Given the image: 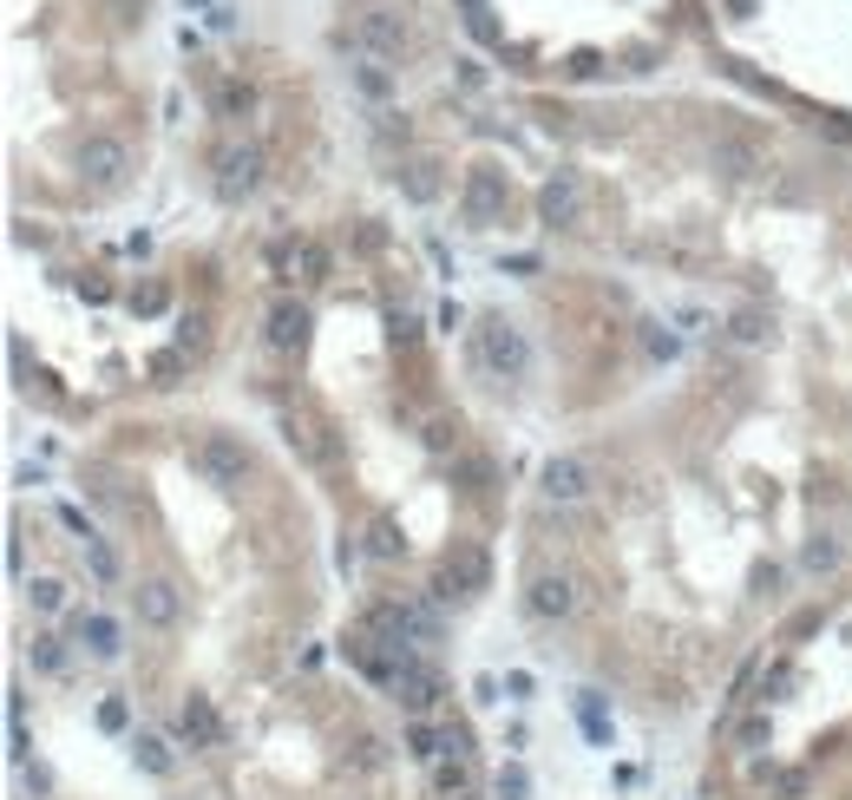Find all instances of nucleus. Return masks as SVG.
Returning <instances> with one entry per match:
<instances>
[{"instance_id":"1","label":"nucleus","mask_w":852,"mask_h":800,"mask_svg":"<svg viewBox=\"0 0 852 800\" xmlns=\"http://www.w3.org/2000/svg\"><path fill=\"white\" fill-rule=\"evenodd\" d=\"M473 355H479V367L498 374V381H525V374H531V342H525V328H511L505 315H479Z\"/></svg>"},{"instance_id":"2","label":"nucleus","mask_w":852,"mask_h":800,"mask_svg":"<svg viewBox=\"0 0 852 800\" xmlns=\"http://www.w3.org/2000/svg\"><path fill=\"white\" fill-rule=\"evenodd\" d=\"M211 178H216V198L223 204H243V198H256L263 191V151L256 145H216L211 151Z\"/></svg>"},{"instance_id":"3","label":"nucleus","mask_w":852,"mask_h":800,"mask_svg":"<svg viewBox=\"0 0 852 800\" xmlns=\"http://www.w3.org/2000/svg\"><path fill=\"white\" fill-rule=\"evenodd\" d=\"M348 47H355L361 60H394L407 47V20L394 7H367L355 27H348Z\"/></svg>"},{"instance_id":"4","label":"nucleus","mask_w":852,"mask_h":800,"mask_svg":"<svg viewBox=\"0 0 852 800\" xmlns=\"http://www.w3.org/2000/svg\"><path fill=\"white\" fill-rule=\"evenodd\" d=\"M590 486H597V473H590V459H577V453H551V459H545V473H538V493H545L551 506H577V499H590Z\"/></svg>"},{"instance_id":"5","label":"nucleus","mask_w":852,"mask_h":800,"mask_svg":"<svg viewBox=\"0 0 852 800\" xmlns=\"http://www.w3.org/2000/svg\"><path fill=\"white\" fill-rule=\"evenodd\" d=\"M191 466H197L211 486H243L250 453H243V439H230V434H204L197 439V453H191Z\"/></svg>"},{"instance_id":"6","label":"nucleus","mask_w":852,"mask_h":800,"mask_svg":"<svg viewBox=\"0 0 852 800\" xmlns=\"http://www.w3.org/2000/svg\"><path fill=\"white\" fill-rule=\"evenodd\" d=\"M125 171H132V151H125V139H105V132L79 139V178H85V184L112 191V184H119Z\"/></svg>"},{"instance_id":"7","label":"nucleus","mask_w":852,"mask_h":800,"mask_svg":"<svg viewBox=\"0 0 852 800\" xmlns=\"http://www.w3.org/2000/svg\"><path fill=\"white\" fill-rule=\"evenodd\" d=\"M486 578H493V565H486V551L479 545H453L446 551V565H439V597H479L486 590Z\"/></svg>"},{"instance_id":"8","label":"nucleus","mask_w":852,"mask_h":800,"mask_svg":"<svg viewBox=\"0 0 852 800\" xmlns=\"http://www.w3.org/2000/svg\"><path fill=\"white\" fill-rule=\"evenodd\" d=\"M538 217L551 223V230H577V223H584V178H577V171H551V178H545Z\"/></svg>"},{"instance_id":"9","label":"nucleus","mask_w":852,"mask_h":800,"mask_svg":"<svg viewBox=\"0 0 852 800\" xmlns=\"http://www.w3.org/2000/svg\"><path fill=\"white\" fill-rule=\"evenodd\" d=\"M525 610L538 624H565V617H577V584L565 571H538V578L525 584Z\"/></svg>"},{"instance_id":"10","label":"nucleus","mask_w":852,"mask_h":800,"mask_svg":"<svg viewBox=\"0 0 852 800\" xmlns=\"http://www.w3.org/2000/svg\"><path fill=\"white\" fill-rule=\"evenodd\" d=\"M394 696H400L414 716H426V709L439 702V669H433L426 656H400V669H394Z\"/></svg>"},{"instance_id":"11","label":"nucleus","mask_w":852,"mask_h":800,"mask_svg":"<svg viewBox=\"0 0 852 800\" xmlns=\"http://www.w3.org/2000/svg\"><path fill=\"white\" fill-rule=\"evenodd\" d=\"M263 342L276 348V355H295L302 342H308V308L283 295V302H270V322H263Z\"/></svg>"},{"instance_id":"12","label":"nucleus","mask_w":852,"mask_h":800,"mask_svg":"<svg viewBox=\"0 0 852 800\" xmlns=\"http://www.w3.org/2000/svg\"><path fill=\"white\" fill-rule=\"evenodd\" d=\"M132 610H139V624H151V630H171L178 610H184V597H178L171 578H144L139 590H132Z\"/></svg>"},{"instance_id":"13","label":"nucleus","mask_w":852,"mask_h":800,"mask_svg":"<svg viewBox=\"0 0 852 800\" xmlns=\"http://www.w3.org/2000/svg\"><path fill=\"white\" fill-rule=\"evenodd\" d=\"M498 211H505V178H498L493 164H479L466 178V223H493Z\"/></svg>"},{"instance_id":"14","label":"nucleus","mask_w":852,"mask_h":800,"mask_svg":"<svg viewBox=\"0 0 852 800\" xmlns=\"http://www.w3.org/2000/svg\"><path fill=\"white\" fill-rule=\"evenodd\" d=\"M394 178H400V198L407 204H433L439 198V158H407Z\"/></svg>"},{"instance_id":"15","label":"nucleus","mask_w":852,"mask_h":800,"mask_svg":"<svg viewBox=\"0 0 852 800\" xmlns=\"http://www.w3.org/2000/svg\"><path fill=\"white\" fill-rule=\"evenodd\" d=\"M184 741H191V748H216V741H223V722H216V709L211 702H204V696H191V702H184Z\"/></svg>"},{"instance_id":"16","label":"nucleus","mask_w":852,"mask_h":800,"mask_svg":"<svg viewBox=\"0 0 852 800\" xmlns=\"http://www.w3.org/2000/svg\"><path fill=\"white\" fill-rule=\"evenodd\" d=\"M79 644H85V650L99 656V662H112V656L125 650L119 624H112V617H99V610H92V617H79Z\"/></svg>"},{"instance_id":"17","label":"nucleus","mask_w":852,"mask_h":800,"mask_svg":"<svg viewBox=\"0 0 852 800\" xmlns=\"http://www.w3.org/2000/svg\"><path fill=\"white\" fill-rule=\"evenodd\" d=\"M840 538H826V531H813L807 545H800V571H813V578H826V571H840Z\"/></svg>"},{"instance_id":"18","label":"nucleus","mask_w":852,"mask_h":800,"mask_svg":"<svg viewBox=\"0 0 852 800\" xmlns=\"http://www.w3.org/2000/svg\"><path fill=\"white\" fill-rule=\"evenodd\" d=\"M728 335H734L741 348H761V342L774 335V322H768V308H754V302H748V308H734V322H728Z\"/></svg>"},{"instance_id":"19","label":"nucleus","mask_w":852,"mask_h":800,"mask_svg":"<svg viewBox=\"0 0 852 800\" xmlns=\"http://www.w3.org/2000/svg\"><path fill=\"white\" fill-rule=\"evenodd\" d=\"M400 551H407V538H400V525H394V518H374V525H367V558H381V565H394Z\"/></svg>"},{"instance_id":"20","label":"nucleus","mask_w":852,"mask_h":800,"mask_svg":"<svg viewBox=\"0 0 852 800\" xmlns=\"http://www.w3.org/2000/svg\"><path fill=\"white\" fill-rule=\"evenodd\" d=\"M132 755H139V768H144V774H158V781H164V774L178 768V761H171V748H164L158 735H132Z\"/></svg>"},{"instance_id":"21","label":"nucleus","mask_w":852,"mask_h":800,"mask_svg":"<svg viewBox=\"0 0 852 800\" xmlns=\"http://www.w3.org/2000/svg\"><path fill=\"white\" fill-rule=\"evenodd\" d=\"M79 545H85V565H92V578H99V584H119V551H112L99 531H92V538H79Z\"/></svg>"},{"instance_id":"22","label":"nucleus","mask_w":852,"mask_h":800,"mask_svg":"<svg viewBox=\"0 0 852 800\" xmlns=\"http://www.w3.org/2000/svg\"><path fill=\"white\" fill-rule=\"evenodd\" d=\"M714 164H721L728 178H754V151L741 145V139H714Z\"/></svg>"},{"instance_id":"23","label":"nucleus","mask_w":852,"mask_h":800,"mask_svg":"<svg viewBox=\"0 0 852 800\" xmlns=\"http://www.w3.org/2000/svg\"><path fill=\"white\" fill-rule=\"evenodd\" d=\"M33 669H40V676H67V644H60L53 630L33 637Z\"/></svg>"},{"instance_id":"24","label":"nucleus","mask_w":852,"mask_h":800,"mask_svg":"<svg viewBox=\"0 0 852 800\" xmlns=\"http://www.w3.org/2000/svg\"><path fill=\"white\" fill-rule=\"evenodd\" d=\"M355 85L367 92V99H387V92H394V73H387V60H361V67H355Z\"/></svg>"},{"instance_id":"25","label":"nucleus","mask_w":852,"mask_h":800,"mask_svg":"<svg viewBox=\"0 0 852 800\" xmlns=\"http://www.w3.org/2000/svg\"><path fill=\"white\" fill-rule=\"evenodd\" d=\"M295 270H302V283H328V250L322 243H295Z\"/></svg>"},{"instance_id":"26","label":"nucleus","mask_w":852,"mask_h":800,"mask_svg":"<svg viewBox=\"0 0 852 800\" xmlns=\"http://www.w3.org/2000/svg\"><path fill=\"white\" fill-rule=\"evenodd\" d=\"M250 105H256V99H250V85H236V79H223V85H216V112H223V119H243Z\"/></svg>"},{"instance_id":"27","label":"nucleus","mask_w":852,"mask_h":800,"mask_svg":"<svg viewBox=\"0 0 852 800\" xmlns=\"http://www.w3.org/2000/svg\"><path fill=\"white\" fill-rule=\"evenodd\" d=\"M27 604H33V610H47V617H53V610H60V604H67V584H53V578H33V584H27Z\"/></svg>"},{"instance_id":"28","label":"nucleus","mask_w":852,"mask_h":800,"mask_svg":"<svg viewBox=\"0 0 852 800\" xmlns=\"http://www.w3.org/2000/svg\"><path fill=\"white\" fill-rule=\"evenodd\" d=\"M466 781H473V768H466V761H433V788H439V794H459Z\"/></svg>"},{"instance_id":"29","label":"nucleus","mask_w":852,"mask_h":800,"mask_svg":"<svg viewBox=\"0 0 852 800\" xmlns=\"http://www.w3.org/2000/svg\"><path fill=\"white\" fill-rule=\"evenodd\" d=\"M642 348H649V355H662V362H669V355H676V335H669V328H662V322H649V328H642Z\"/></svg>"},{"instance_id":"30","label":"nucleus","mask_w":852,"mask_h":800,"mask_svg":"<svg viewBox=\"0 0 852 800\" xmlns=\"http://www.w3.org/2000/svg\"><path fill=\"white\" fill-rule=\"evenodd\" d=\"M498 794H505V800H525V774H518V768H511V774H505V781H498Z\"/></svg>"},{"instance_id":"31","label":"nucleus","mask_w":852,"mask_h":800,"mask_svg":"<svg viewBox=\"0 0 852 800\" xmlns=\"http://www.w3.org/2000/svg\"><path fill=\"white\" fill-rule=\"evenodd\" d=\"M774 584H781V571H774V565H761V571H754V590H761V597H774Z\"/></svg>"}]
</instances>
